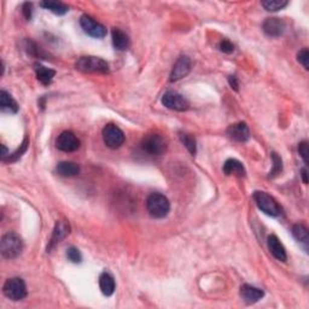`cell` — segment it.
I'll use <instances>...</instances> for the list:
<instances>
[{"mask_svg":"<svg viewBox=\"0 0 309 309\" xmlns=\"http://www.w3.org/2000/svg\"><path fill=\"white\" fill-rule=\"evenodd\" d=\"M0 251L5 259H16L23 251L22 238L15 232L7 233L3 236L2 242H0Z\"/></svg>","mask_w":309,"mask_h":309,"instance_id":"6da1fadb","label":"cell"},{"mask_svg":"<svg viewBox=\"0 0 309 309\" xmlns=\"http://www.w3.org/2000/svg\"><path fill=\"white\" fill-rule=\"evenodd\" d=\"M75 68L81 73L88 74H108L110 70L109 64L104 59L93 56L80 57L75 63Z\"/></svg>","mask_w":309,"mask_h":309,"instance_id":"7a4b0ae2","label":"cell"},{"mask_svg":"<svg viewBox=\"0 0 309 309\" xmlns=\"http://www.w3.org/2000/svg\"><path fill=\"white\" fill-rule=\"evenodd\" d=\"M146 209L152 218L163 219L170 211V203L163 194L151 193L146 199Z\"/></svg>","mask_w":309,"mask_h":309,"instance_id":"3957f363","label":"cell"},{"mask_svg":"<svg viewBox=\"0 0 309 309\" xmlns=\"http://www.w3.org/2000/svg\"><path fill=\"white\" fill-rule=\"evenodd\" d=\"M254 199L261 211L265 213V214L269 215V217L275 218L281 214V207L279 205L277 200H275L271 194L267 193V192L256 191L254 193Z\"/></svg>","mask_w":309,"mask_h":309,"instance_id":"277c9868","label":"cell"},{"mask_svg":"<svg viewBox=\"0 0 309 309\" xmlns=\"http://www.w3.org/2000/svg\"><path fill=\"white\" fill-rule=\"evenodd\" d=\"M4 295L13 301H21L27 296V286L23 279L11 278L5 281L3 286Z\"/></svg>","mask_w":309,"mask_h":309,"instance_id":"5b68a950","label":"cell"},{"mask_svg":"<svg viewBox=\"0 0 309 309\" xmlns=\"http://www.w3.org/2000/svg\"><path fill=\"white\" fill-rule=\"evenodd\" d=\"M142 149L149 155L161 156L166 152L167 144L166 140L160 134H148L142 142Z\"/></svg>","mask_w":309,"mask_h":309,"instance_id":"8992f818","label":"cell"},{"mask_svg":"<svg viewBox=\"0 0 309 309\" xmlns=\"http://www.w3.org/2000/svg\"><path fill=\"white\" fill-rule=\"evenodd\" d=\"M103 140L108 148L119 149L124 145L126 137L118 126L109 124L103 128Z\"/></svg>","mask_w":309,"mask_h":309,"instance_id":"52a82bcc","label":"cell"},{"mask_svg":"<svg viewBox=\"0 0 309 309\" xmlns=\"http://www.w3.org/2000/svg\"><path fill=\"white\" fill-rule=\"evenodd\" d=\"M162 104L170 110H175V112H185L190 107V103L184 95L180 94L178 92L168 91L162 97Z\"/></svg>","mask_w":309,"mask_h":309,"instance_id":"ba28073f","label":"cell"},{"mask_svg":"<svg viewBox=\"0 0 309 309\" xmlns=\"http://www.w3.org/2000/svg\"><path fill=\"white\" fill-rule=\"evenodd\" d=\"M80 25L82 27L83 32L89 37L95 39H101L107 35V28L97 21H94L88 15H82L80 19Z\"/></svg>","mask_w":309,"mask_h":309,"instance_id":"9c48e42d","label":"cell"},{"mask_svg":"<svg viewBox=\"0 0 309 309\" xmlns=\"http://www.w3.org/2000/svg\"><path fill=\"white\" fill-rule=\"evenodd\" d=\"M56 146L63 152H74L80 148V140L73 132L65 131L62 132L57 138Z\"/></svg>","mask_w":309,"mask_h":309,"instance_id":"30bf717a","label":"cell"},{"mask_svg":"<svg viewBox=\"0 0 309 309\" xmlns=\"http://www.w3.org/2000/svg\"><path fill=\"white\" fill-rule=\"evenodd\" d=\"M191 67L192 62L187 56L179 57V59L176 61L175 64H174L172 73H170V81L174 82V81L181 80L182 77H185L186 75H188V73H190Z\"/></svg>","mask_w":309,"mask_h":309,"instance_id":"8fae6325","label":"cell"},{"mask_svg":"<svg viewBox=\"0 0 309 309\" xmlns=\"http://www.w3.org/2000/svg\"><path fill=\"white\" fill-rule=\"evenodd\" d=\"M227 136L235 142L244 143L248 142L250 138V131H249L248 125L245 122H238V124L231 125L227 128Z\"/></svg>","mask_w":309,"mask_h":309,"instance_id":"7c38bea8","label":"cell"},{"mask_svg":"<svg viewBox=\"0 0 309 309\" xmlns=\"http://www.w3.org/2000/svg\"><path fill=\"white\" fill-rule=\"evenodd\" d=\"M262 29L268 37L279 38L285 32V22L283 20L277 19V17H271V19H267L263 22Z\"/></svg>","mask_w":309,"mask_h":309,"instance_id":"4fadbf2b","label":"cell"},{"mask_svg":"<svg viewBox=\"0 0 309 309\" xmlns=\"http://www.w3.org/2000/svg\"><path fill=\"white\" fill-rule=\"evenodd\" d=\"M69 233H70V226H69L67 221H57L55 229H53L52 237H51L50 244L49 247H47V251H50L56 244L61 243Z\"/></svg>","mask_w":309,"mask_h":309,"instance_id":"5bb4252c","label":"cell"},{"mask_svg":"<svg viewBox=\"0 0 309 309\" xmlns=\"http://www.w3.org/2000/svg\"><path fill=\"white\" fill-rule=\"evenodd\" d=\"M263 296H265V292L259 287H255L249 284H244L241 286V297L243 301L248 303V304L259 302Z\"/></svg>","mask_w":309,"mask_h":309,"instance_id":"9a60e30c","label":"cell"},{"mask_svg":"<svg viewBox=\"0 0 309 309\" xmlns=\"http://www.w3.org/2000/svg\"><path fill=\"white\" fill-rule=\"evenodd\" d=\"M268 249L277 260L281 261V262H285L287 260L286 250H285L284 245L281 244L277 236L272 235L268 237Z\"/></svg>","mask_w":309,"mask_h":309,"instance_id":"2e32d148","label":"cell"},{"mask_svg":"<svg viewBox=\"0 0 309 309\" xmlns=\"http://www.w3.org/2000/svg\"><path fill=\"white\" fill-rule=\"evenodd\" d=\"M0 109H2L3 113L16 114L19 112L20 107L17 101L11 97V94H9L5 91H2L0 92Z\"/></svg>","mask_w":309,"mask_h":309,"instance_id":"e0dca14e","label":"cell"},{"mask_svg":"<svg viewBox=\"0 0 309 309\" xmlns=\"http://www.w3.org/2000/svg\"><path fill=\"white\" fill-rule=\"evenodd\" d=\"M56 172L58 175L64 176V178H68V176H75L80 173V166L79 164L74 163V162L63 161L57 164Z\"/></svg>","mask_w":309,"mask_h":309,"instance_id":"ac0fdd59","label":"cell"},{"mask_svg":"<svg viewBox=\"0 0 309 309\" xmlns=\"http://www.w3.org/2000/svg\"><path fill=\"white\" fill-rule=\"evenodd\" d=\"M34 70L35 74H37V79L45 86L50 85L56 75V71L53 70V69L44 67V65H41L40 63H35Z\"/></svg>","mask_w":309,"mask_h":309,"instance_id":"d6986e66","label":"cell"},{"mask_svg":"<svg viewBox=\"0 0 309 309\" xmlns=\"http://www.w3.org/2000/svg\"><path fill=\"white\" fill-rule=\"evenodd\" d=\"M223 170L226 175H237V176L245 175L244 166H243L242 162L236 160V158H230V160L225 162Z\"/></svg>","mask_w":309,"mask_h":309,"instance_id":"ffe728a7","label":"cell"},{"mask_svg":"<svg viewBox=\"0 0 309 309\" xmlns=\"http://www.w3.org/2000/svg\"><path fill=\"white\" fill-rule=\"evenodd\" d=\"M99 287L100 291L103 292V295L106 296H112L115 291V279L110 273H101L100 277H99Z\"/></svg>","mask_w":309,"mask_h":309,"instance_id":"44dd1931","label":"cell"},{"mask_svg":"<svg viewBox=\"0 0 309 309\" xmlns=\"http://www.w3.org/2000/svg\"><path fill=\"white\" fill-rule=\"evenodd\" d=\"M292 236L299 244L302 245V248L304 249L305 253H308V245H309V235L308 230L304 225L297 224L292 227Z\"/></svg>","mask_w":309,"mask_h":309,"instance_id":"7402d4cb","label":"cell"},{"mask_svg":"<svg viewBox=\"0 0 309 309\" xmlns=\"http://www.w3.org/2000/svg\"><path fill=\"white\" fill-rule=\"evenodd\" d=\"M113 45L116 50L125 51L130 47V38L121 29H114L113 33Z\"/></svg>","mask_w":309,"mask_h":309,"instance_id":"603a6c76","label":"cell"},{"mask_svg":"<svg viewBox=\"0 0 309 309\" xmlns=\"http://www.w3.org/2000/svg\"><path fill=\"white\" fill-rule=\"evenodd\" d=\"M40 7L51 11V13L58 15V16L65 15L69 11L68 5L63 4V3H58V2H43V3H40Z\"/></svg>","mask_w":309,"mask_h":309,"instance_id":"cb8c5ba5","label":"cell"},{"mask_svg":"<svg viewBox=\"0 0 309 309\" xmlns=\"http://www.w3.org/2000/svg\"><path fill=\"white\" fill-rule=\"evenodd\" d=\"M261 4H262V7L265 8L267 11L274 13V11H279L281 10V9H284L289 3H287L286 0H265V2H262Z\"/></svg>","mask_w":309,"mask_h":309,"instance_id":"d4e9b609","label":"cell"},{"mask_svg":"<svg viewBox=\"0 0 309 309\" xmlns=\"http://www.w3.org/2000/svg\"><path fill=\"white\" fill-rule=\"evenodd\" d=\"M271 157H272L273 168L271 172H269L268 178H274V176L279 175V174L283 172V162H281L280 156H278V154H275V152H272Z\"/></svg>","mask_w":309,"mask_h":309,"instance_id":"484cf974","label":"cell"},{"mask_svg":"<svg viewBox=\"0 0 309 309\" xmlns=\"http://www.w3.org/2000/svg\"><path fill=\"white\" fill-rule=\"evenodd\" d=\"M180 139H181V142L185 145V148L188 150V152H190L192 156L196 155L197 144H196V139H194L193 137H191L190 134L181 133V134H180Z\"/></svg>","mask_w":309,"mask_h":309,"instance_id":"4316f807","label":"cell"},{"mask_svg":"<svg viewBox=\"0 0 309 309\" xmlns=\"http://www.w3.org/2000/svg\"><path fill=\"white\" fill-rule=\"evenodd\" d=\"M28 145H29L28 138H25L23 143L20 145V149L17 150L16 152H14L13 155H9V162H14V161L19 160L21 156H22L27 151V149H28Z\"/></svg>","mask_w":309,"mask_h":309,"instance_id":"83f0119b","label":"cell"},{"mask_svg":"<svg viewBox=\"0 0 309 309\" xmlns=\"http://www.w3.org/2000/svg\"><path fill=\"white\" fill-rule=\"evenodd\" d=\"M67 257L69 261L73 263H80L82 261V255H81L80 250L75 247H70L67 249Z\"/></svg>","mask_w":309,"mask_h":309,"instance_id":"f1b7e54d","label":"cell"},{"mask_svg":"<svg viewBox=\"0 0 309 309\" xmlns=\"http://www.w3.org/2000/svg\"><path fill=\"white\" fill-rule=\"evenodd\" d=\"M297 61H298L304 67L305 70H308L309 69V52L308 49H302L299 51L298 53H297Z\"/></svg>","mask_w":309,"mask_h":309,"instance_id":"f546056e","label":"cell"},{"mask_svg":"<svg viewBox=\"0 0 309 309\" xmlns=\"http://www.w3.org/2000/svg\"><path fill=\"white\" fill-rule=\"evenodd\" d=\"M27 50H28V52L31 53L32 56L39 57V58H41V57L44 56V52L40 50V47H38V45L31 40H27Z\"/></svg>","mask_w":309,"mask_h":309,"instance_id":"4dcf8cb0","label":"cell"},{"mask_svg":"<svg viewBox=\"0 0 309 309\" xmlns=\"http://www.w3.org/2000/svg\"><path fill=\"white\" fill-rule=\"evenodd\" d=\"M219 50L224 53H232L233 50H235V46H233V44L231 43V41L223 40L219 44Z\"/></svg>","mask_w":309,"mask_h":309,"instance_id":"1f68e13d","label":"cell"},{"mask_svg":"<svg viewBox=\"0 0 309 309\" xmlns=\"http://www.w3.org/2000/svg\"><path fill=\"white\" fill-rule=\"evenodd\" d=\"M298 152H299V155H301L303 162L307 164L308 163V143L307 142H302L301 144H299Z\"/></svg>","mask_w":309,"mask_h":309,"instance_id":"d6a6232c","label":"cell"},{"mask_svg":"<svg viewBox=\"0 0 309 309\" xmlns=\"http://www.w3.org/2000/svg\"><path fill=\"white\" fill-rule=\"evenodd\" d=\"M22 10H23V15H25L26 20L29 21L32 19V4L31 3H25L22 7Z\"/></svg>","mask_w":309,"mask_h":309,"instance_id":"836d02e7","label":"cell"},{"mask_svg":"<svg viewBox=\"0 0 309 309\" xmlns=\"http://www.w3.org/2000/svg\"><path fill=\"white\" fill-rule=\"evenodd\" d=\"M229 83H230V86L232 87L233 89H235V91H238L239 83H238V80H237L236 76H232V75L229 76Z\"/></svg>","mask_w":309,"mask_h":309,"instance_id":"e575fe53","label":"cell"},{"mask_svg":"<svg viewBox=\"0 0 309 309\" xmlns=\"http://www.w3.org/2000/svg\"><path fill=\"white\" fill-rule=\"evenodd\" d=\"M301 175H302L303 182H304V184H308V179H307V168H302V169H301Z\"/></svg>","mask_w":309,"mask_h":309,"instance_id":"d590c367","label":"cell"}]
</instances>
